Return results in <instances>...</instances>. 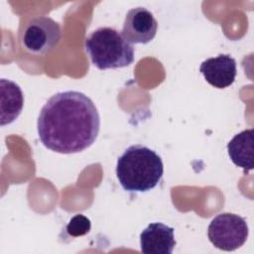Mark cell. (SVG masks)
<instances>
[{
    "mask_svg": "<svg viewBox=\"0 0 254 254\" xmlns=\"http://www.w3.org/2000/svg\"><path fill=\"white\" fill-rule=\"evenodd\" d=\"M157 29L153 14L144 7H136L127 12L121 34L129 44H147L155 38Z\"/></svg>",
    "mask_w": 254,
    "mask_h": 254,
    "instance_id": "8992f818",
    "label": "cell"
},
{
    "mask_svg": "<svg viewBox=\"0 0 254 254\" xmlns=\"http://www.w3.org/2000/svg\"><path fill=\"white\" fill-rule=\"evenodd\" d=\"M91 222L83 214H75L70 218L65 226L66 233L71 237H78L87 234L90 231Z\"/></svg>",
    "mask_w": 254,
    "mask_h": 254,
    "instance_id": "8fae6325",
    "label": "cell"
},
{
    "mask_svg": "<svg viewBox=\"0 0 254 254\" xmlns=\"http://www.w3.org/2000/svg\"><path fill=\"white\" fill-rule=\"evenodd\" d=\"M199 71L210 85L216 88H225L235 80L237 73L236 62L229 55L221 54L203 61Z\"/></svg>",
    "mask_w": 254,
    "mask_h": 254,
    "instance_id": "52a82bcc",
    "label": "cell"
},
{
    "mask_svg": "<svg viewBox=\"0 0 254 254\" xmlns=\"http://www.w3.org/2000/svg\"><path fill=\"white\" fill-rule=\"evenodd\" d=\"M227 152L232 163L249 172L254 168V130L252 128L236 134L227 144Z\"/></svg>",
    "mask_w": 254,
    "mask_h": 254,
    "instance_id": "9c48e42d",
    "label": "cell"
},
{
    "mask_svg": "<svg viewBox=\"0 0 254 254\" xmlns=\"http://www.w3.org/2000/svg\"><path fill=\"white\" fill-rule=\"evenodd\" d=\"M0 121L1 126H5L15 121L20 115L24 106V95L16 82L6 78L0 80Z\"/></svg>",
    "mask_w": 254,
    "mask_h": 254,
    "instance_id": "30bf717a",
    "label": "cell"
},
{
    "mask_svg": "<svg viewBox=\"0 0 254 254\" xmlns=\"http://www.w3.org/2000/svg\"><path fill=\"white\" fill-rule=\"evenodd\" d=\"M248 233L246 219L230 212L217 214L207 228L209 241L223 251H234L240 248L246 242Z\"/></svg>",
    "mask_w": 254,
    "mask_h": 254,
    "instance_id": "277c9868",
    "label": "cell"
},
{
    "mask_svg": "<svg viewBox=\"0 0 254 254\" xmlns=\"http://www.w3.org/2000/svg\"><path fill=\"white\" fill-rule=\"evenodd\" d=\"M175 245L174 228L161 222L150 223L140 234L144 254H172Z\"/></svg>",
    "mask_w": 254,
    "mask_h": 254,
    "instance_id": "ba28073f",
    "label": "cell"
},
{
    "mask_svg": "<svg viewBox=\"0 0 254 254\" xmlns=\"http://www.w3.org/2000/svg\"><path fill=\"white\" fill-rule=\"evenodd\" d=\"M85 51L98 69L120 68L134 62V48L117 30L100 27L93 31L84 43Z\"/></svg>",
    "mask_w": 254,
    "mask_h": 254,
    "instance_id": "3957f363",
    "label": "cell"
},
{
    "mask_svg": "<svg viewBox=\"0 0 254 254\" xmlns=\"http://www.w3.org/2000/svg\"><path fill=\"white\" fill-rule=\"evenodd\" d=\"M163 174L161 157L141 144L129 146L117 159L116 177L127 191H148L160 183Z\"/></svg>",
    "mask_w": 254,
    "mask_h": 254,
    "instance_id": "7a4b0ae2",
    "label": "cell"
},
{
    "mask_svg": "<svg viewBox=\"0 0 254 254\" xmlns=\"http://www.w3.org/2000/svg\"><path fill=\"white\" fill-rule=\"evenodd\" d=\"M61 36L58 22L47 16H38L30 20L24 29L22 45L27 52L43 56L55 49Z\"/></svg>",
    "mask_w": 254,
    "mask_h": 254,
    "instance_id": "5b68a950",
    "label": "cell"
},
{
    "mask_svg": "<svg viewBox=\"0 0 254 254\" xmlns=\"http://www.w3.org/2000/svg\"><path fill=\"white\" fill-rule=\"evenodd\" d=\"M99 128L100 117L93 101L75 90L58 92L50 97L37 122L41 143L61 154L85 150L95 142Z\"/></svg>",
    "mask_w": 254,
    "mask_h": 254,
    "instance_id": "6da1fadb",
    "label": "cell"
}]
</instances>
